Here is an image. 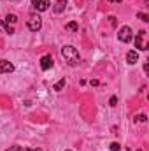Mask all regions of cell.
<instances>
[{
	"mask_svg": "<svg viewBox=\"0 0 149 151\" xmlns=\"http://www.w3.org/2000/svg\"><path fill=\"white\" fill-rule=\"evenodd\" d=\"M27 27H28L30 32H39V30L42 28V19H40L39 16H32V18L27 21Z\"/></svg>",
	"mask_w": 149,
	"mask_h": 151,
	"instance_id": "3957f363",
	"label": "cell"
},
{
	"mask_svg": "<svg viewBox=\"0 0 149 151\" xmlns=\"http://www.w3.org/2000/svg\"><path fill=\"white\" fill-rule=\"evenodd\" d=\"M137 18H139V19H142L144 23H148V21H149V16H148V14H144V12H139V14H137Z\"/></svg>",
	"mask_w": 149,
	"mask_h": 151,
	"instance_id": "9a60e30c",
	"label": "cell"
},
{
	"mask_svg": "<svg viewBox=\"0 0 149 151\" xmlns=\"http://www.w3.org/2000/svg\"><path fill=\"white\" fill-rule=\"evenodd\" d=\"M144 37H146V32H144V30H140V32L137 34V37H135V47H137L139 51H146V49H148V44H144Z\"/></svg>",
	"mask_w": 149,
	"mask_h": 151,
	"instance_id": "5b68a950",
	"label": "cell"
},
{
	"mask_svg": "<svg viewBox=\"0 0 149 151\" xmlns=\"http://www.w3.org/2000/svg\"><path fill=\"white\" fill-rule=\"evenodd\" d=\"M107 2H111V4H121L123 0H107Z\"/></svg>",
	"mask_w": 149,
	"mask_h": 151,
	"instance_id": "ffe728a7",
	"label": "cell"
},
{
	"mask_svg": "<svg viewBox=\"0 0 149 151\" xmlns=\"http://www.w3.org/2000/svg\"><path fill=\"white\" fill-rule=\"evenodd\" d=\"M109 150L111 151H121V146H119L117 142H111V144H109Z\"/></svg>",
	"mask_w": 149,
	"mask_h": 151,
	"instance_id": "5bb4252c",
	"label": "cell"
},
{
	"mask_svg": "<svg viewBox=\"0 0 149 151\" xmlns=\"http://www.w3.org/2000/svg\"><path fill=\"white\" fill-rule=\"evenodd\" d=\"M0 23L4 25V28H5V32H7V34H14V28H12V27H9V23H5L4 19H2Z\"/></svg>",
	"mask_w": 149,
	"mask_h": 151,
	"instance_id": "4fadbf2b",
	"label": "cell"
},
{
	"mask_svg": "<svg viewBox=\"0 0 149 151\" xmlns=\"http://www.w3.org/2000/svg\"><path fill=\"white\" fill-rule=\"evenodd\" d=\"M49 5H51V2L49 0H32V7L39 11V12H44V11H47L49 9Z\"/></svg>",
	"mask_w": 149,
	"mask_h": 151,
	"instance_id": "277c9868",
	"label": "cell"
},
{
	"mask_svg": "<svg viewBox=\"0 0 149 151\" xmlns=\"http://www.w3.org/2000/svg\"><path fill=\"white\" fill-rule=\"evenodd\" d=\"M65 28H67L69 32H77V30H79V25H77L75 21H70V23L65 25Z\"/></svg>",
	"mask_w": 149,
	"mask_h": 151,
	"instance_id": "8fae6325",
	"label": "cell"
},
{
	"mask_svg": "<svg viewBox=\"0 0 149 151\" xmlns=\"http://www.w3.org/2000/svg\"><path fill=\"white\" fill-rule=\"evenodd\" d=\"M4 21H5V23H16V21H18V16H16V14H7V18H5Z\"/></svg>",
	"mask_w": 149,
	"mask_h": 151,
	"instance_id": "7c38bea8",
	"label": "cell"
},
{
	"mask_svg": "<svg viewBox=\"0 0 149 151\" xmlns=\"http://www.w3.org/2000/svg\"><path fill=\"white\" fill-rule=\"evenodd\" d=\"M62 56H63V60L67 62V65H70V67H77L79 65V51L75 49L74 46H70V44H67V46H63L62 47Z\"/></svg>",
	"mask_w": 149,
	"mask_h": 151,
	"instance_id": "6da1fadb",
	"label": "cell"
},
{
	"mask_svg": "<svg viewBox=\"0 0 149 151\" xmlns=\"http://www.w3.org/2000/svg\"><path fill=\"white\" fill-rule=\"evenodd\" d=\"M116 104H117V99H116V97H111V100H109V106H111V107H114Z\"/></svg>",
	"mask_w": 149,
	"mask_h": 151,
	"instance_id": "e0dca14e",
	"label": "cell"
},
{
	"mask_svg": "<svg viewBox=\"0 0 149 151\" xmlns=\"http://www.w3.org/2000/svg\"><path fill=\"white\" fill-rule=\"evenodd\" d=\"M7 151H25V150H23L21 146H12V148H9Z\"/></svg>",
	"mask_w": 149,
	"mask_h": 151,
	"instance_id": "ac0fdd59",
	"label": "cell"
},
{
	"mask_svg": "<svg viewBox=\"0 0 149 151\" xmlns=\"http://www.w3.org/2000/svg\"><path fill=\"white\" fill-rule=\"evenodd\" d=\"M146 119H148L146 114H137V116H135V121H146Z\"/></svg>",
	"mask_w": 149,
	"mask_h": 151,
	"instance_id": "2e32d148",
	"label": "cell"
},
{
	"mask_svg": "<svg viewBox=\"0 0 149 151\" xmlns=\"http://www.w3.org/2000/svg\"><path fill=\"white\" fill-rule=\"evenodd\" d=\"M27 151H42V150H40V148H39V150H27Z\"/></svg>",
	"mask_w": 149,
	"mask_h": 151,
	"instance_id": "44dd1931",
	"label": "cell"
},
{
	"mask_svg": "<svg viewBox=\"0 0 149 151\" xmlns=\"http://www.w3.org/2000/svg\"><path fill=\"white\" fill-rule=\"evenodd\" d=\"M137 62H139V53H137L135 49L128 51V53H126V63H130V65H135Z\"/></svg>",
	"mask_w": 149,
	"mask_h": 151,
	"instance_id": "ba28073f",
	"label": "cell"
},
{
	"mask_svg": "<svg viewBox=\"0 0 149 151\" xmlns=\"http://www.w3.org/2000/svg\"><path fill=\"white\" fill-rule=\"evenodd\" d=\"M117 39L121 40V42H130L132 39H133V32H132V28L130 27H121L119 28V32H117Z\"/></svg>",
	"mask_w": 149,
	"mask_h": 151,
	"instance_id": "7a4b0ae2",
	"label": "cell"
},
{
	"mask_svg": "<svg viewBox=\"0 0 149 151\" xmlns=\"http://www.w3.org/2000/svg\"><path fill=\"white\" fill-rule=\"evenodd\" d=\"M65 151H70V150H65Z\"/></svg>",
	"mask_w": 149,
	"mask_h": 151,
	"instance_id": "7402d4cb",
	"label": "cell"
},
{
	"mask_svg": "<svg viewBox=\"0 0 149 151\" xmlns=\"http://www.w3.org/2000/svg\"><path fill=\"white\" fill-rule=\"evenodd\" d=\"M65 5H67V0H58L56 2V5H54V12H63V9H65Z\"/></svg>",
	"mask_w": 149,
	"mask_h": 151,
	"instance_id": "9c48e42d",
	"label": "cell"
},
{
	"mask_svg": "<svg viewBox=\"0 0 149 151\" xmlns=\"http://www.w3.org/2000/svg\"><path fill=\"white\" fill-rule=\"evenodd\" d=\"M65 83H67V81H65V77H62L56 84H53V90H54V91H62V90L65 88Z\"/></svg>",
	"mask_w": 149,
	"mask_h": 151,
	"instance_id": "30bf717a",
	"label": "cell"
},
{
	"mask_svg": "<svg viewBox=\"0 0 149 151\" xmlns=\"http://www.w3.org/2000/svg\"><path fill=\"white\" fill-rule=\"evenodd\" d=\"M90 84H91V86H98V81H95V79H91V81H90Z\"/></svg>",
	"mask_w": 149,
	"mask_h": 151,
	"instance_id": "d6986e66",
	"label": "cell"
},
{
	"mask_svg": "<svg viewBox=\"0 0 149 151\" xmlns=\"http://www.w3.org/2000/svg\"><path fill=\"white\" fill-rule=\"evenodd\" d=\"M14 72V65L9 60H0V74H9Z\"/></svg>",
	"mask_w": 149,
	"mask_h": 151,
	"instance_id": "52a82bcc",
	"label": "cell"
},
{
	"mask_svg": "<svg viewBox=\"0 0 149 151\" xmlns=\"http://www.w3.org/2000/svg\"><path fill=\"white\" fill-rule=\"evenodd\" d=\"M51 67H53V56L51 55H44L40 58V69L42 70H49Z\"/></svg>",
	"mask_w": 149,
	"mask_h": 151,
	"instance_id": "8992f818",
	"label": "cell"
}]
</instances>
